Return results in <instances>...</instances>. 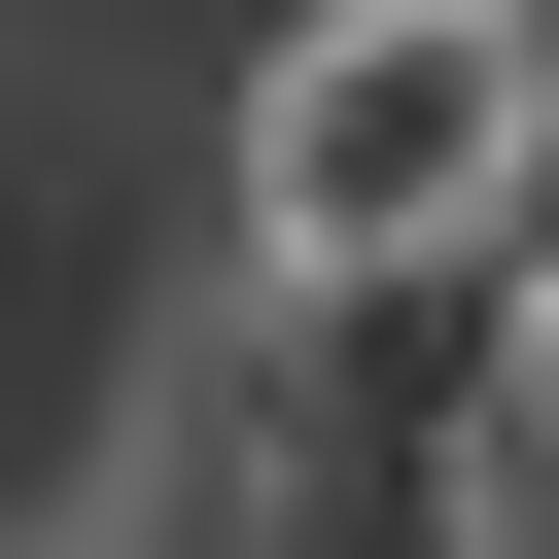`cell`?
<instances>
[{"label": "cell", "instance_id": "obj_1", "mask_svg": "<svg viewBox=\"0 0 559 559\" xmlns=\"http://www.w3.org/2000/svg\"><path fill=\"white\" fill-rule=\"evenodd\" d=\"M524 175H559V35L524 0H314L245 70V245L280 280H489Z\"/></svg>", "mask_w": 559, "mask_h": 559}, {"label": "cell", "instance_id": "obj_2", "mask_svg": "<svg viewBox=\"0 0 559 559\" xmlns=\"http://www.w3.org/2000/svg\"><path fill=\"white\" fill-rule=\"evenodd\" d=\"M70 349H105V245H70V175L0 140V489L70 454Z\"/></svg>", "mask_w": 559, "mask_h": 559}]
</instances>
